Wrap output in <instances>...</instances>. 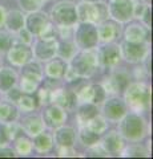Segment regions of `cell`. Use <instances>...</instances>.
<instances>
[{
    "mask_svg": "<svg viewBox=\"0 0 153 159\" xmlns=\"http://www.w3.org/2000/svg\"><path fill=\"white\" fill-rule=\"evenodd\" d=\"M77 20L91 24H100L108 16V8L100 0L97 2H84L76 7Z\"/></svg>",
    "mask_w": 153,
    "mask_h": 159,
    "instance_id": "6da1fadb",
    "label": "cell"
},
{
    "mask_svg": "<svg viewBox=\"0 0 153 159\" xmlns=\"http://www.w3.org/2000/svg\"><path fill=\"white\" fill-rule=\"evenodd\" d=\"M98 57L91 49H85L80 53H75L71 61V70L77 77H89L97 70Z\"/></svg>",
    "mask_w": 153,
    "mask_h": 159,
    "instance_id": "7a4b0ae2",
    "label": "cell"
},
{
    "mask_svg": "<svg viewBox=\"0 0 153 159\" xmlns=\"http://www.w3.org/2000/svg\"><path fill=\"white\" fill-rule=\"evenodd\" d=\"M120 121V134L128 141H140L146 134V123L139 114H125Z\"/></svg>",
    "mask_w": 153,
    "mask_h": 159,
    "instance_id": "3957f363",
    "label": "cell"
},
{
    "mask_svg": "<svg viewBox=\"0 0 153 159\" xmlns=\"http://www.w3.org/2000/svg\"><path fill=\"white\" fill-rule=\"evenodd\" d=\"M125 101L135 110H145L149 106L151 89L144 82H133L125 88Z\"/></svg>",
    "mask_w": 153,
    "mask_h": 159,
    "instance_id": "277c9868",
    "label": "cell"
},
{
    "mask_svg": "<svg viewBox=\"0 0 153 159\" xmlns=\"http://www.w3.org/2000/svg\"><path fill=\"white\" fill-rule=\"evenodd\" d=\"M24 25H26V29L29 33L35 34V36H40V37L55 36V31L51 27L48 16L40 11L29 12V15L24 20Z\"/></svg>",
    "mask_w": 153,
    "mask_h": 159,
    "instance_id": "5b68a950",
    "label": "cell"
},
{
    "mask_svg": "<svg viewBox=\"0 0 153 159\" xmlns=\"http://www.w3.org/2000/svg\"><path fill=\"white\" fill-rule=\"evenodd\" d=\"M52 21L59 27H72L77 21L75 4L71 2H60L51 11Z\"/></svg>",
    "mask_w": 153,
    "mask_h": 159,
    "instance_id": "8992f818",
    "label": "cell"
},
{
    "mask_svg": "<svg viewBox=\"0 0 153 159\" xmlns=\"http://www.w3.org/2000/svg\"><path fill=\"white\" fill-rule=\"evenodd\" d=\"M98 43V34H97V27L91 23L80 21L79 27L75 32V44L85 51V49H92L97 45Z\"/></svg>",
    "mask_w": 153,
    "mask_h": 159,
    "instance_id": "52a82bcc",
    "label": "cell"
},
{
    "mask_svg": "<svg viewBox=\"0 0 153 159\" xmlns=\"http://www.w3.org/2000/svg\"><path fill=\"white\" fill-rule=\"evenodd\" d=\"M135 3L132 0H112L109 13L117 23H128L133 17Z\"/></svg>",
    "mask_w": 153,
    "mask_h": 159,
    "instance_id": "ba28073f",
    "label": "cell"
},
{
    "mask_svg": "<svg viewBox=\"0 0 153 159\" xmlns=\"http://www.w3.org/2000/svg\"><path fill=\"white\" fill-rule=\"evenodd\" d=\"M8 61L12 64L13 66H23L26 65L27 62H29L32 60L33 52L32 49L28 47V44L24 43H16L12 44L8 49Z\"/></svg>",
    "mask_w": 153,
    "mask_h": 159,
    "instance_id": "9c48e42d",
    "label": "cell"
},
{
    "mask_svg": "<svg viewBox=\"0 0 153 159\" xmlns=\"http://www.w3.org/2000/svg\"><path fill=\"white\" fill-rule=\"evenodd\" d=\"M120 51H121V56L131 64L141 62L148 54V48L145 43L124 41V44L120 47Z\"/></svg>",
    "mask_w": 153,
    "mask_h": 159,
    "instance_id": "30bf717a",
    "label": "cell"
},
{
    "mask_svg": "<svg viewBox=\"0 0 153 159\" xmlns=\"http://www.w3.org/2000/svg\"><path fill=\"white\" fill-rule=\"evenodd\" d=\"M57 52V37L48 36V37H40L35 44V56L39 60L48 61L49 58L55 57Z\"/></svg>",
    "mask_w": 153,
    "mask_h": 159,
    "instance_id": "8fae6325",
    "label": "cell"
},
{
    "mask_svg": "<svg viewBox=\"0 0 153 159\" xmlns=\"http://www.w3.org/2000/svg\"><path fill=\"white\" fill-rule=\"evenodd\" d=\"M76 97L84 102H91V103H95V105H98L103 101H105L107 90L100 84H95V85H88L79 89Z\"/></svg>",
    "mask_w": 153,
    "mask_h": 159,
    "instance_id": "7c38bea8",
    "label": "cell"
},
{
    "mask_svg": "<svg viewBox=\"0 0 153 159\" xmlns=\"http://www.w3.org/2000/svg\"><path fill=\"white\" fill-rule=\"evenodd\" d=\"M43 122L44 126H48L51 129H57L63 126L67 121V113L63 107L55 105H49L45 107V110L43 111Z\"/></svg>",
    "mask_w": 153,
    "mask_h": 159,
    "instance_id": "4fadbf2b",
    "label": "cell"
},
{
    "mask_svg": "<svg viewBox=\"0 0 153 159\" xmlns=\"http://www.w3.org/2000/svg\"><path fill=\"white\" fill-rule=\"evenodd\" d=\"M98 62L105 68H113L116 66L121 60V51L120 47L112 43H107L104 47L100 48L97 53Z\"/></svg>",
    "mask_w": 153,
    "mask_h": 159,
    "instance_id": "5bb4252c",
    "label": "cell"
},
{
    "mask_svg": "<svg viewBox=\"0 0 153 159\" xmlns=\"http://www.w3.org/2000/svg\"><path fill=\"white\" fill-rule=\"evenodd\" d=\"M103 114L105 119L112 122H118L127 114L125 102L120 98H109L107 99L104 106H103Z\"/></svg>",
    "mask_w": 153,
    "mask_h": 159,
    "instance_id": "9a60e30c",
    "label": "cell"
},
{
    "mask_svg": "<svg viewBox=\"0 0 153 159\" xmlns=\"http://www.w3.org/2000/svg\"><path fill=\"white\" fill-rule=\"evenodd\" d=\"M51 101L55 105L63 107L64 110H69L76 105V93L67 89H53L51 90Z\"/></svg>",
    "mask_w": 153,
    "mask_h": 159,
    "instance_id": "2e32d148",
    "label": "cell"
},
{
    "mask_svg": "<svg viewBox=\"0 0 153 159\" xmlns=\"http://www.w3.org/2000/svg\"><path fill=\"white\" fill-rule=\"evenodd\" d=\"M97 34H98V41L103 43H112L118 37L120 34V25L115 20H104L100 23L97 27Z\"/></svg>",
    "mask_w": 153,
    "mask_h": 159,
    "instance_id": "e0dca14e",
    "label": "cell"
},
{
    "mask_svg": "<svg viewBox=\"0 0 153 159\" xmlns=\"http://www.w3.org/2000/svg\"><path fill=\"white\" fill-rule=\"evenodd\" d=\"M124 37H125V41L144 43L149 37V28L146 25H142L140 23L128 24L124 31Z\"/></svg>",
    "mask_w": 153,
    "mask_h": 159,
    "instance_id": "ac0fdd59",
    "label": "cell"
},
{
    "mask_svg": "<svg viewBox=\"0 0 153 159\" xmlns=\"http://www.w3.org/2000/svg\"><path fill=\"white\" fill-rule=\"evenodd\" d=\"M103 148L107 154H117L124 148V141L120 133L109 131L103 138Z\"/></svg>",
    "mask_w": 153,
    "mask_h": 159,
    "instance_id": "d6986e66",
    "label": "cell"
},
{
    "mask_svg": "<svg viewBox=\"0 0 153 159\" xmlns=\"http://www.w3.org/2000/svg\"><path fill=\"white\" fill-rule=\"evenodd\" d=\"M75 139H76V133L72 127L68 126L57 127L55 133V141L57 146H60L61 148H71L75 145Z\"/></svg>",
    "mask_w": 153,
    "mask_h": 159,
    "instance_id": "ffe728a7",
    "label": "cell"
},
{
    "mask_svg": "<svg viewBox=\"0 0 153 159\" xmlns=\"http://www.w3.org/2000/svg\"><path fill=\"white\" fill-rule=\"evenodd\" d=\"M68 70V65L65 62V60L60 58H49L47 65H45V74L49 78H61L64 77V74Z\"/></svg>",
    "mask_w": 153,
    "mask_h": 159,
    "instance_id": "44dd1931",
    "label": "cell"
},
{
    "mask_svg": "<svg viewBox=\"0 0 153 159\" xmlns=\"http://www.w3.org/2000/svg\"><path fill=\"white\" fill-rule=\"evenodd\" d=\"M22 129L29 137H35L44 130V122L40 117L28 116L22 119Z\"/></svg>",
    "mask_w": 153,
    "mask_h": 159,
    "instance_id": "7402d4cb",
    "label": "cell"
},
{
    "mask_svg": "<svg viewBox=\"0 0 153 159\" xmlns=\"http://www.w3.org/2000/svg\"><path fill=\"white\" fill-rule=\"evenodd\" d=\"M22 78L29 80L36 84H40L43 81V69L37 62H33L32 60L29 62H27L26 65L22 66Z\"/></svg>",
    "mask_w": 153,
    "mask_h": 159,
    "instance_id": "603a6c76",
    "label": "cell"
},
{
    "mask_svg": "<svg viewBox=\"0 0 153 159\" xmlns=\"http://www.w3.org/2000/svg\"><path fill=\"white\" fill-rule=\"evenodd\" d=\"M16 103H17V109H20L24 113H31L36 110L39 105H40L37 96L33 93H22L20 98L16 101Z\"/></svg>",
    "mask_w": 153,
    "mask_h": 159,
    "instance_id": "cb8c5ba5",
    "label": "cell"
},
{
    "mask_svg": "<svg viewBox=\"0 0 153 159\" xmlns=\"http://www.w3.org/2000/svg\"><path fill=\"white\" fill-rule=\"evenodd\" d=\"M19 117V109L12 102H0V122L13 123Z\"/></svg>",
    "mask_w": 153,
    "mask_h": 159,
    "instance_id": "d4e9b609",
    "label": "cell"
},
{
    "mask_svg": "<svg viewBox=\"0 0 153 159\" xmlns=\"http://www.w3.org/2000/svg\"><path fill=\"white\" fill-rule=\"evenodd\" d=\"M24 15L20 11H9L6 13V21L4 24L11 32H19L22 28H24Z\"/></svg>",
    "mask_w": 153,
    "mask_h": 159,
    "instance_id": "484cf974",
    "label": "cell"
},
{
    "mask_svg": "<svg viewBox=\"0 0 153 159\" xmlns=\"http://www.w3.org/2000/svg\"><path fill=\"white\" fill-rule=\"evenodd\" d=\"M32 145L39 152H48L53 147V137L43 130L37 135H35Z\"/></svg>",
    "mask_w": 153,
    "mask_h": 159,
    "instance_id": "4316f807",
    "label": "cell"
},
{
    "mask_svg": "<svg viewBox=\"0 0 153 159\" xmlns=\"http://www.w3.org/2000/svg\"><path fill=\"white\" fill-rule=\"evenodd\" d=\"M16 84V73L9 68H0V92H7Z\"/></svg>",
    "mask_w": 153,
    "mask_h": 159,
    "instance_id": "83f0119b",
    "label": "cell"
},
{
    "mask_svg": "<svg viewBox=\"0 0 153 159\" xmlns=\"http://www.w3.org/2000/svg\"><path fill=\"white\" fill-rule=\"evenodd\" d=\"M96 116H98L97 106L95 103H91V102H84L77 110L79 119H80L81 122H85V123L88 121H91L92 118H95Z\"/></svg>",
    "mask_w": 153,
    "mask_h": 159,
    "instance_id": "f1b7e54d",
    "label": "cell"
},
{
    "mask_svg": "<svg viewBox=\"0 0 153 159\" xmlns=\"http://www.w3.org/2000/svg\"><path fill=\"white\" fill-rule=\"evenodd\" d=\"M59 56L63 60L72 58L76 53V44L69 40H63V41H57V52Z\"/></svg>",
    "mask_w": 153,
    "mask_h": 159,
    "instance_id": "f546056e",
    "label": "cell"
},
{
    "mask_svg": "<svg viewBox=\"0 0 153 159\" xmlns=\"http://www.w3.org/2000/svg\"><path fill=\"white\" fill-rule=\"evenodd\" d=\"M79 137H80V141L84 146L87 147H93L96 146L98 141H100V135H98L97 133L92 131L91 129H88L87 126L83 127L80 130V134H79Z\"/></svg>",
    "mask_w": 153,
    "mask_h": 159,
    "instance_id": "4dcf8cb0",
    "label": "cell"
},
{
    "mask_svg": "<svg viewBox=\"0 0 153 159\" xmlns=\"http://www.w3.org/2000/svg\"><path fill=\"white\" fill-rule=\"evenodd\" d=\"M15 147H16V151L20 154V155H28V154H31L33 145L28 137L20 134V135L15 139Z\"/></svg>",
    "mask_w": 153,
    "mask_h": 159,
    "instance_id": "1f68e13d",
    "label": "cell"
},
{
    "mask_svg": "<svg viewBox=\"0 0 153 159\" xmlns=\"http://www.w3.org/2000/svg\"><path fill=\"white\" fill-rule=\"evenodd\" d=\"M111 84L116 92H124L125 88L129 85V76L127 73L118 72L113 74V77L111 78Z\"/></svg>",
    "mask_w": 153,
    "mask_h": 159,
    "instance_id": "d6a6232c",
    "label": "cell"
},
{
    "mask_svg": "<svg viewBox=\"0 0 153 159\" xmlns=\"http://www.w3.org/2000/svg\"><path fill=\"white\" fill-rule=\"evenodd\" d=\"M85 125H87L88 129H91L92 131L97 133L98 135H101L103 133H105V131H107V129H108L107 119H105V118L98 117V116H96L95 118H92L91 121H88Z\"/></svg>",
    "mask_w": 153,
    "mask_h": 159,
    "instance_id": "836d02e7",
    "label": "cell"
},
{
    "mask_svg": "<svg viewBox=\"0 0 153 159\" xmlns=\"http://www.w3.org/2000/svg\"><path fill=\"white\" fill-rule=\"evenodd\" d=\"M20 2V7L27 12L39 11L43 7L44 0H19Z\"/></svg>",
    "mask_w": 153,
    "mask_h": 159,
    "instance_id": "e575fe53",
    "label": "cell"
},
{
    "mask_svg": "<svg viewBox=\"0 0 153 159\" xmlns=\"http://www.w3.org/2000/svg\"><path fill=\"white\" fill-rule=\"evenodd\" d=\"M127 157H149V152L145 150L144 146H140V145H133L128 148L127 151Z\"/></svg>",
    "mask_w": 153,
    "mask_h": 159,
    "instance_id": "d590c367",
    "label": "cell"
},
{
    "mask_svg": "<svg viewBox=\"0 0 153 159\" xmlns=\"http://www.w3.org/2000/svg\"><path fill=\"white\" fill-rule=\"evenodd\" d=\"M39 85H40V84H36V82L29 81V80H26V78H22V82H20L23 93H36V90L39 89Z\"/></svg>",
    "mask_w": 153,
    "mask_h": 159,
    "instance_id": "8d00e7d4",
    "label": "cell"
},
{
    "mask_svg": "<svg viewBox=\"0 0 153 159\" xmlns=\"http://www.w3.org/2000/svg\"><path fill=\"white\" fill-rule=\"evenodd\" d=\"M12 45V39L6 32H0V53L7 52Z\"/></svg>",
    "mask_w": 153,
    "mask_h": 159,
    "instance_id": "74e56055",
    "label": "cell"
},
{
    "mask_svg": "<svg viewBox=\"0 0 153 159\" xmlns=\"http://www.w3.org/2000/svg\"><path fill=\"white\" fill-rule=\"evenodd\" d=\"M9 141H11L9 129L6 125H4V123H0V147L6 146Z\"/></svg>",
    "mask_w": 153,
    "mask_h": 159,
    "instance_id": "f35d334b",
    "label": "cell"
},
{
    "mask_svg": "<svg viewBox=\"0 0 153 159\" xmlns=\"http://www.w3.org/2000/svg\"><path fill=\"white\" fill-rule=\"evenodd\" d=\"M142 20H144V23H145V25L148 28H151L152 27V8L149 7V4H146V7L144 9V13H142Z\"/></svg>",
    "mask_w": 153,
    "mask_h": 159,
    "instance_id": "ab89813d",
    "label": "cell"
},
{
    "mask_svg": "<svg viewBox=\"0 0 153 159\" xmlns=\"http://www.w3.org/2000/svg\"><path fill=\"white\" fill-rule=\"evenodd\" d=\"M8 92V98L11 99V101H13V102H16L19 98H20V96H22V90H19V89H13V88H11L9 90H7Z\"/></svg>",
    "mask_w": 153,
    "mask_h": 159,
    "instance_id": "60d3db41",
    "label": "cell"
},
{
    "mask_svg": "<svg viewBox=\"0 0 153 159\" xmlns=\"http://www.w3.org/2000/svg\"><path fill=\"white\" fill-rule=\"evenodd\" d=\"M16 154L12 148H8V147H0V158H12L15 157Z\"/></svg>",
    "mask_w": 153,
    "mask_h": 159,
    "instance_id": "b9f144b4",
    "label": "cell"
},
{
    "mask_svg": "<svg viewBox=\"0 0 153 159\" xmlns=\"http://www.w3.org/2000/svg\"><path fill=\"white\" fill-rule=\"evenodd\" d=\"M19 33H20V39H22V43L24 44H29L31 43V33H29L27 29L22 28L20 31H19Z\"/></svg>",
    "mask_w": 153,
    "mask_h": 159,
    "instance_id": "7bdbcfd3",
    "label": "cell"
},
{
    "mask_svg": "<svg viewBox=\"0 0 153 159\" xmlns=\"http://www.w3.org/2000/svg\"><path fill=\"white\" fill-rule=\"evenodd\" d=\"M6 9H4L2 6H0V28L4 25V21H6Z\"/></svg>",
    "mask_w": 153,
    "mask_h": 159,
    "instance_id": "ee69618b",
    "label": "cell"
},
{
    "mask_svg": "<svg viewBox=\"0 0 153 159\" xmlns=\"http://www.w3.org/2000/svg\"><path fill=\"white\" fill-rule=\"evenodd\" d=\"M142 2H144L145 4H149V3H151V0H142Z\"/></svg>",
    "mask_w": 153,
    "mask_h": 159,
    "instance_id": "f6af8a7d",
    "label": "cell"
},
{
    "mask_svg": "<svg viewBox=\"0 0 153 159\" xmlns=\"http://www.w3.org/2000/svg\"><path fill=\"white\" fill-rule=\"evenodd\" d=\"M85 2H97V0H85Z\"/></svg>",
    "mask_w": 153,
    "mask_h": 159,
    "instance_id": "bcb514c9",
    "label": "cell"
},
{
    "mask_svg": "<svg viewBox=\"0 0 153 159\" xmlns=\"http://www.w3.org/2000/svg\"><path fill=\"white\" fill-rule=\"evenodd\" d=\"M44 2H49V0H44Z\"/></svg>",
    "mask_w": 153,
    "mask_h": 159,
    "instance_id": "7dc6e473",
    "label": "cell"
}]
</instances>
